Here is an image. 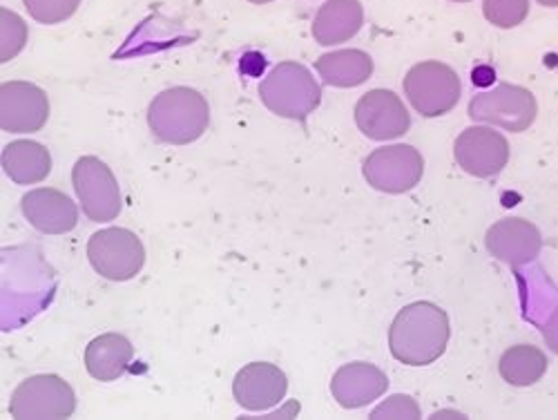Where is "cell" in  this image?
I'll return each instance as SVG.
<instances>
[{"label": "cell", "mask_w": 558, "mask_h": 420, "mask_svg": "<svg viewBox=\"0 0 558 420\" xmlns=\"http://www.w3.org/2000/svg\"><path fill=\"white\" fill-rule=\"evenodd\" d=\"M364 25V10L360 0H329L324 3L313 21V38L322 48L347 43Z\"/></svg>", "instance_id": "17"}, {"label": "cell", "mask_w": 558, "mask_h": 420, "mask_svg": "<svg viewBox=\"0 0 558 420\" xmlns=\"http://www.w3.org/2000/svg\"><path fill=\"white\" fill-rule=\"evenodd\" d=\"M449 315L434 302L407 304L389 329L391 356L409 367H427L436 362L449 343Z\"/></svg>", "instance_id": "1"}, {"label": "cell", "mask_w": 558, "mask_h": 420, "mask_svg": "<svg viewBox=\"0 0 558 420\" xmlns=\"http://www.w3.org/2000/svg\"><path fill=\"white\" fill-rule=\"evenodd\" d=\"M289 392L287 373L270 362H251L238 371L232 396L246 411H266L284 400Z\"/></svg>", "instance_id": "14"}, {"label": "cell", "mask_w": 558, "mask_h": 420, "mask_svg": "<svg viewBox=\"0 0 558 420\" xmlns=\"http://www.w3.org/2000/svg\"><path fill=\"white\" fill-rule=\"evenodd\" d=\"M50 119L45 92L27 81H10L0 87V128L5 132H38Z\"/></svg>", "instance_id": "11"}, {"label": "cell", "mask_w": 558, "mask_h": 420, "mask_svg": "<svg viewBox=\"0 0 558 420\" xmlns=\"http://www.w3.org/2000/svg\"><path fill=\"white\" fill-rule=\"evenodd\" d=\"M76 411V394L70 383L54 373H40L23 381L10 400V413L16 420L70 418Z\"/></svg>", "instance_id": "6"}, {"label": "cell", "mask_w": 558, "mask_h": 420, "mask_svg": "<svg viewBox=\"0 0 558 420\" xmlns=\"http://www.w3.org/2000/svg\"><path fill=\"white\" fill-rule=\"evenodd\" d=\"M81 211L92 221H112L121 213V191L114 172L99 157H81L72 170Z\"/></svg>", "instance_id": "8"}, {"label": "cell", "mask_w": 558, "mask_h": 420, "mask_svg": "<svg viewBox=\"0 0 558 420\" xmlns=\"http://www.w3.org/2000/svg\"><path fill=\"white\" fill-rule=\"evenodd\" d=\"M355 123L374 142H391L411 128V117L396 92L371 89L355 104Z\"/></svg>", "instance_id": "12"}, {"label": "cell", "mask_w": 558, "mask_h": 420, "mask_svg": "<svg viewBox=\"0 0 558 420\" xmlns=\"http://www.w3.org/2000/svg\"><path fill=\"white\" fill-rule=\"evenodd\" d=\"M538 115V106L532 92L521 85L500 83L489 92L474 97L470 104V117L507 132L527 130Z\"/></svg>", "instance_id": "9"}, {"label": "cell", "mask_w": 558, "mask_h": 420, "mask_svg": "<svg viewBox=\"0 0 558 420\" xmlns=\"http://www.w3.org/2000/svg\"><path fill=\"white\" fill-rule=\"evenodd\" d=\"M453 157L458 166L478 179H489L502 172L509 161V144L505 134L494 128L474 125L462 130L456 139Z\"/></svg>", "instance_id": "10"}, {"label": "cell", "mask_w": 558, "mask_h": 420, "mask_svg": "<svg viewBox=\"0 0 558 420\" xmlns=\"http://www.w3.org/2000/svg\"><path fill=\"white\" fill-rule=\"evenodd\" d=\"M0 19H3V23H0V61L8 63L25 48L27 25L16 12H10L8 8L0 10Z\"/></svg>", "instance_id": "22"}, {"label": "cell", "mask_w": 558, "mask_h": 420, "mask_svg": "<svg viewBox=\"0 0 558 420\" xmlns=\"http://www.w3.org/2000/svg\"><path fill=\"white\" fill-rule=\"evenodd\" d=\"M371 418H374V420H383V418H421V407H417V403L411 396L396 394L387 403H383L380 407L371 411Z\"/></svg>", "instance_id": "25"}, {"label": "cell", "mask_w": 558, "mask_h": 420, "mask_svg": "<svg viewBox=\"0 0 558 420\" xmlns=\"http://www.w3.org/2000/svg\"><path fill=\"white\" fill-rule=\"evenodd\" d=\"M29 16L43 25H59L76 14L81 0H23Z\"/></svg>", "instance_id": "24"}, {"label": "cell", "mask_w": 558, "mask_h": 420, "mask_svg": "<svg viewBox=\"0 0 558 420\" xmlns=\"http://www.w3.org/2000/svg\"><path fill=\"white\" fill-rule=\"evenodd\" d=\"M319 79L331 87H357L374 74V59L362 50H338L315 61Z\"/></svg>", "instance_id": "20"}, {"label": "cell", "mask_w": 558, "mask_h": 420, "mask_svg": "<svg viewBox=\"0 0 558 420\" xmlns=\"http://www.w3.org/2000/svg\"><path fill=\"white\" fill-rule=\"evenodd\" d=\"M460 79L453 68L440 61H423L404 76V95L415 112L427 119L451 112L460 101Z\"/></svg>", "instance_id": "4"}, {"label": "cell", "mask_w": 558, "mask_h": 420, "mask_svg": "<svg viewBox=\"0 0 558 420\" xmlns=\"http://www.w3.org/2000/svg\"><path fill=\"white\" fill-rule=\"evenodd\" d=\"M25 219L45 236H65L78 224V206L57 189H36L21 200Z\"/></svg>", "instance_id": "15"}, {"label": "cell", "mask_w": 558, "mask_h": 420, "mask_svg": "<svg viewBox=\"0 0 558 420\" xmlns=\"http://www.w3.org/2000/svg\"><path fill=\"white\" fill-rule=\"evenodd\" d=\"M87 260L110 283H128L146 264V249L128 228H104L87 242Z\"/></svg>", "instance_id": "5"}, {"label": "cell", "mask_w": 558, "mask_h": 420, "mask_svg": "<svg viewBox=\"0 0 558 420\" xmlns=\"http://www.w3.org/2000/svg\"><path fill=\"white\" fill-rule=\"evenodd\" d=\"M248 3H253V5H268V3H272V0H248Z\"/></svg>", "instance_id": "27"}, {"label": "cell", "mask_w": 558, "mask_h": 420, "mask_svg": "<svg viewBox=\"0 0 558 420\" xmlns=\"http://www.w3.org/2000/svg\"><path fill=\"white\" fill-rule=\"evenodd\" d=\"M259 99L277 117L306 121L322 101V87L306 65L284 61L259 83Z\"/></svg>", "instance_id": "3"}, {"label": "cell", "mask_w": 558, "mask_h": 420, "mask_svg": "<svg viewBox=\"0 0 558 420\" xmlns=\"http://www.w3.org/2000/svg\"><path fill=\"white\" fill-rule=\"evenodd\" d=\"M451 3H472V0H451Z\"/></svg>", "instance_id": "28"}, {"label": "cell", "mask_w": 558, "mask_h": 420, "mask_svg": "<svg viewBox=\"0 0 558 420\" xmlns=\"http://www.w3.org/2000/svg\"><path fill=\"white\" fill-rule=\"evenodd\" d=\"M485 247L502 264L525 266L541 255L543 236L527 219L505 217L487 230Z\"/></svg>", "instance_id": "13"}, {"label": "cell", "mask_w": 558, "mask_h": 420, "mask_svg": "<svg viewBox=\"0 0 558 420\" xmlns=\"http://www.w3.org/2000/svg\"><path fill=\"white\" fill-rule=\"evenodd\" d=\"M134 349L121 334H104L85 349V369L99 383H114L128 371Z\"/></svg>", "instance_id": "18"}, {"label": "cell", "mask_w": 558, "mask_h": 420, "mask_svg": "<svg viewBox=\"0 0 558 420\" xmlns=\"http://www.w3.org/2000/svg\"><path fill=\"white\" fill-rule=\"evenodd\" d=\"M425 159L421 151L407 144H393L371 153L362 166V175L371 189L389 195L409 193L421 183Z\"/></svg>", "instance_id": "7"}, {"label": "cell", "mask_w": 558, "mask_h": 420, "mask_svg": "<svg viewBox=\"0 0 558 420\" xmlns=\"http://www.w3.org/2000/svg\"><path fill=\"white\" fill-rule=\"evenodd\" d=\"M389 389V379L383 369L368 362H349L336 371L331 394L344 409L366 407Z\"/></svg>", "instance_id": "16"}, {"label": "cell", "mask_w": 558, "mask_h": 420, "mask_svg": "<svg viewBox=\"0 0 558 420\" xmlns=\"http://www.w3.org/2000/svg\"><path fill=\"white\" fill-rule=\"evenodd\" d=\"M3 170L19 185H32L48 179L52 172V155L38 142L19 139L3 148Z\"/></svg>", "instance_id": "19"}, {"label": "cell", "mask_w": 558, "mask_h": 420, "mask_svg": "<svg viewBox=\"0 0 558 420\" xmlns=\"http://www.w3.org/2000/svg\"><path fill=\"white\" fill-rule=\"evenodd\" d=\"M543 8H558V0H538Z\"/></svg>", "instance_id": "26"}, {"label": "cell", "mask_w": 558, "mask_h": 420, "mask_svg": "<svg viewBox=\"0 0 558 420\" xmlns=\"http://www.w3.org/2000/svg\"><path fill=\"white\" fill-rule=\"evenodd\" d=\"M210 123V108L202 92L193 87H170L159 92L148 108L150 132L163 144H193Z\"/></svg>", "instance_id": "2"}, {"label": "cell", "mask_w": 558, "mask_h": 420, "mask_svg": "<svg viewBox=\"0 0 558 420\" xmlns=\"http://www.w3.org/2000/svg\"><path fill=\"white\" fill-rule=\"evenodd\" d=\"M483 14L500 29L519 27L530 14V0H483Z\"/></svg>", "instance_id": "23"}, {"label": "cell", "mask_w": 558, "mask_h": 420, "mask_svg": "<svg viewBox=\"0 0 558 420\" xmlns=\"http://www.w3.org/2000/svg\"><path fill=\"white\" fill-rule=\"evenodd\" d=\"M498 371L505 383L514 387L536 385L547 371V358L538 347L517 345L509 347L498 362Z\"/></svg>", "instance_id": "21"}]
</instances>
